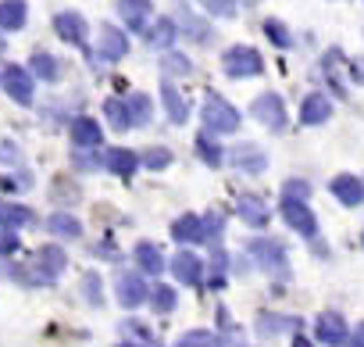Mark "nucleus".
Returning a JSON list of instances; mask_svg holds the SVG:
<instances>
[{
    "instance_id": "f257e3e1",
    "label": "nucleus",
    "mask_w": 364,
    "mask_h": 347,
    "mask_svg": "<svg viewBox=\"0 0 364 347\" xmlns=\"http://www.w3.org/2000/svg\"><path fill=\"white\" fill-rule=\"evenodd\" d=\"M240 111L225 100V97H218V93H208L204 97V125L211 129V133H236L240 129Z\"/></svg>"
},
{
    "instance_id": "f03ea898",
    "label": "nucleus",
    "mask_w": 364,
    "mask_h": 347,
    "mask_svg": "<svg viewBox=\"0 0 364 347\" xmlns=\"http://www.w3.org/2000/svg\"><path fill=\"white\" fill-rule=\"evenodd\" d=\"M222 68L232 79H247V76H261L264 72V58L254 47H229L225 58H222Z\"/></svg>"
},
{
    "instance_id": "7ed1b4c3",
    "label": "nucleus",
    "mask_w": 364,
    "mask_h": 347,
    "mask_svg": "<svg viewBox=\"0 0 364 347\" xmlns=\"http://www.w3.org/2000/svg\"><path fill=\"white\" fill-rule=\"evenodd\" d=\"M250 251H254V258H261V269L272 272L275 279H286V276H289V269H286V251H282L279 240H268V237H264V240H254Z\"/></svg>"
},
{
    "instance_id": "20e7f679",
    "label": "nucleus",
    "mask_w": 364,
    "mask_h": 347,
    "mask_svg": "<svg viewBox=\"0 0 364 347\" xmlns=\"http://www.w3.org/2000/svg\"><path fill=\"white\" fill-rule=\"evenodd\" d=\"M282 219H286V226H293V233H300L307 240L318 233V219L311 215V208L300 197H286L282 201Z\"/></svg>"
},
{
    "instance_id": "39448f33",
    "label": "nucleus",
    "mask_w": 364,
    "mask_h": 347,
    "mask_svg": "<svg viewBox=\"0 0 364 347\" xmlns=\"http://www.w3.org/2000/svg\"><path fill=\"white\" fill-rule=\"evenodd\" d=\"M254 118L261 125H268V129H282L286 125V108H282V100L275 93H264V97L254 100Z\"/></svg>"
},
{
    "instance_id": "423d86ee",
    "label": "nucleus",
    "mask_w": 364,
    "mask_h": 347,
    "mask_svg": "<svg viewBox=\"0 0 364 347\" xmlns=\"http://www.w3.org/2000/svg\"><path fill=\"white\" fill-rule=\"evenodd\" d=\"M171 272H175L178 283L197 286V283L204 279V261H200L197 254H190V251H178V254L171 258Z\"/></svg>"
},
{
    "instance_id": "0eeeda50",
    "label": "nucleus",
    "mask_w": 364,
    "mask_h": 347,
    "mask_svg": "<svg viewBox=\"0 0 364 347\" xmlns=\"http://www.w3.org/2000/svg\"><path fill=\"white\" fill-rule=\"evenodd\" d=\"M236 215L247 222V226H254V229H264L268 226V208H264V201L261 197H254V194H240L236 197Z\"/></svg>"
},
{
    "instance_id": "6e6552de",
    "label": "nucleus",
    "mask_w": 364,
    "mask_h": 347,
    "mask_svg": "<svg viewBox=\"0 0 364 347\" xmlns=\"http://www.w3.org/2000/svg\"><path fill=\"white\" fill-rule=\"evenodd\" d=\"M65 251L58 247V244H47V247H40L36 251V276L40 279H58L61 272H65Z\"/></svg>"
},
{
    "instance_id": "1a4fd4ad",
    "label": "nucleus",
    "mask_w": 364,
    "mask_h": 347,
    "mask_svg": "<svg viewBox=\"0 0 364 347\" xmlns=\"http://www.w3.org/2000/svg\"><path fill=\"white\" fill-rule=\"evenodd\" d=\"M314 333H318V340H321L325 347H339V343H346V322H343L336 311H325V315H318V322H314Z\"/></svg>"
},
{
    "instance_id": "9d476101",
    "label": "nucleus",
    "mask_w": 364,
    "mask_h": 347,
    "mask_svg": "<svg viewBox=\"0 0 364 347\" xmlns=\"http://www.w3.org/2000/svg\"><path fill=\"white\" fill-rule=\"evenodd\" d=\"M54 29H58V36H61L65 43L86 47V22H82L75 11H61V15L54 19Z\"/></svg>"
},
{
    "instance_id": "9b49d317",
    "label": "nucleus",
    "mask_w": 364,
    "mask_h": 347,
    "mask_svg": "<svg viewBox=\"0 0 364 347\" xmlns=\"http://www.w3.org/2000/svg\"><path fill=\"white\" fill-rule=\"evenodd\" d=\"M97 54H100L104 61H122V58L129 54L125 33H118L114 26H100V47H97Z\"/></svg>"
},
{
    "instance_id": "f8f14e48",
    "label": "nucleus",
    "mask_w": 364,
    "mask_h": 347,
    "mask_svg": "<svg viewBox=\"0 0 364 347\" xmlns=\"http://www.w3.org/2000/svg\"><path fill=\"white\" fill-rule=\"evenodd\" d=\"M4 86H8V93H11L18 104H29V100H33V76H29L26 68L8 65V72H4Z\"/></svg>"
},
{
    "instance_id": "ddd939ff",
    "label": "nucleus",
    "mask_w": 364,
    "mask_h": 347,
    "mask_svg": "<svg viewBox=\"0 0 364 347\" xmlns=\"http://www.w3.org/2000/svg\"><path fill=\"white\" fill-rule=\"evenodd\" d=\"M146 297H150V290H146V283L139 276H118V304L122 308H136Z\"/></svg>"
},
{
    "instance_id": "4468645a",
    "label": "nucleus",
    "mask_w": 364,
    "mask_h": 347,
    "mask_svg": "<svg viewBox=\"0 0 364 347\" xmlns=\"http://www.w3.org/2000/svg\"><path fill=\"white\" fill-rule=\"evenodd\" d=\"M118 15L132 33H139L146 26V15H150V0H118Z\"/></svg>"
},
{
    "instance_id": "2eb2a0df",
    "label": "nucleus",
    "mask_w": 364,
    "mask_h": 347,
    "mask_svg": "<svg viewBox=\"0 0 364 347\" xmlns=\"http://www.w3.org/2000/svg\"><path fill=\"white\" fill-rule=\"evenodd\" d=\"M171 237L182 240V244H200V240H208V233H204V219H197V215H182V219H175Z\"/></svg>"
},
{
    "instance_id": "dca6fc26",
    "label": "nucleus",
    "mask_w": 364,
    "mask_h": 347,
    "mask_svg": "<svg viewBox=\"0 0 364 347\" xmlns=\"http://www.w3.org/2000/svg\"><path fill=\"white\" fill-rule=\"evenodd\" d=\"M100 140H104V133H100V125L93 118H75L72 122V143L75 147L90 150V147H100Z\"/></svg>"
},
{
    "instance_id": "f3484780",
    "label": "nucleus",
    "mask_w": 364,
    "mask_h": 347,
    "mask_svg": "<svg viewBox=\"0 0 364 347\" xmlns=\"http://www.w3.org/2000/svg\"><path fill=\"white\" fill-rule=\"evenodd\" d=\"M328 115H332V104H328V97H321V93H311V97L304 100V108H300V122H304V125H321Z\"/></svg>"
},
{
    "instance_id": "a211bd4d",
    "label": "nucleus",
    "mask_w": 364,
    "mask_h": 347,
    "mask_svg": "<svg viewBox=\"0 0 364 347\" xmlns=\"http://www.w3.org/2000/svg\"><path fill=\"white\" fill-rule=\"evenodd\" d=\"M232 165L243 168V172H261L264 168V150L257 143H240V147H232Z\"/></svg>"
},
{
    "instance_id": "6ab92c4d",
    "label": "nucleus",
    "mask_w": 364,
    "mask_h": 347,
    "mask_svg": "<svg viewBox=\"0 0 364 347\" xmlns=\"http://www.w3.org/2000/svg\"><path fill=\"white\" fill-rule=\"evenodd\" d=\"M332 194H336L343 204H350V208H353V204H360V201H364V183H360V180H353V176H336V180H332Z\"/></svg>"
},
{
    "instance_id": "aec40b11",
    "label": "nucleus",
    "mask_w": 364,
    "mask_h": 347,
    "mask_svg": "<svg viewBox=\"0 0 364 347\" xmlns=\"http://www.w3.org/2000/svg\"><path fill=\"white\" fill-rule=\"evenodd\" d=\"M29 19L26 0H0V26L4 29H22Z\"/></svg>"
},
{
    "instance_id": "412c9836",
    "label": "nucleus",
    "mask_w": 364,
    "mask_h": 347,
    "mask_svg": "<svg viewBox=\"0 0 364 347\" xmlns=\"http://www.w3.org/2000/svg\"><path fill=\"white\" fill-rule=\"evenodd\" d=\"M136 165H139V157H136L132 150H125V147H114V150L107 154V168L114 172V176H132Z\"/></svg>"
},
{
    "instance_id": "4be33fe9",
    "label": "nucleus",
    "mask_w": 364,
    "mask_h": 347,
    "mask_svg": "<svg viewBox=\"0 0 364 347\" xmlns=\"http://www.w3.org/2000/svg\"><path fill=\"white\" fill-rule=\"evenodd\" d=\"M164 104H168V118H171L175 125H182V122H186V115H190V104H186V97H178V90H175L171 83H164Z\"/></svg>"
},
{
    "instance_id": "5701e85b",
    "label": "nucleus",
    "mask_w": 364,
    "mask_h": 347,
    "mask_svg": "<svg viewBox=\"0 0 364 347\" xmlns=\"http://www.w3.org/2000/svg\"><path fill=\"white\" fill-rule=\"evenodd\" d=\"M136 261H139V269L143 272H150V276H157L161 269H164V258H161V251L154 247V244H136Z\"/></svg>"
},
{
    "instance_id": "b1692460",
    "label": "nucleus",
    "mask_w": 364,
    "mask_h": 347,
    "mask_svg": "<svg viewBox=\"0 0 364 347\" xmlns=\"http://www.w3.org/2000/svg\"><path fill=\"white\" fill-rule=\"evenodd\" d=\"M143 36H146V43H150V47H168V43L175 40V22H171V19H157Z\"/></svg>"
},
{
    "instance_id": "393cba45",
    "label": "nucleus",
    "mask_w": 364,
    "mask_h": 347,
    "mask_svg": "<svg viewBox=\"0 0 364 347\" xmlns=\"http://www.w3.org/2000/svg\"><path fill=\"white\" fill-rule=\"evenodd\" d=\"M104 115L111 118V125L118 129V133H125V129H132V115H129V100H107L104 104Z\"/></svg>"
},
{
    "instance_id": "a878e982",
    "label": "nucleus",
    "mask_w": 364,
    "mask_h": 347,
    "mask_svg": "<svg viewBox=\"0 0 364 347\" xmlns=\"http://www.w3.org/2000/svg\"><path fill=\"white\" fill-rule=\"evenodd\" d=\"M29 222H36V215L29 212V208H22V204H0V226H29Z\"/></svg>"
},
{
    "instance_id": "bb28decb",
    "label": "nucleus",
    "mask_w": 364,
    "mask_h": 347,
    "mask_svg": "<svg viewBox=\"0 0 364 347\" xmlns=\"http://www.w3.org/2000/svg\"><path fill=\"white\" fill-rule=\"evenodd\" d=\"M50 233H58V237H68V240H75V237H82V226H79V219H72V215H65V212H58V215H50Z\"/></svg>"
},
{
    "instance_id": "cd10ccee",
    "label": "nucleus",
    "mask_w": 364,
    "mask_h": 347,
    "mask_svg": "<svg viewBox=\"0 0 364 347\" xmlns=\"http://www.w3.org/2000/svg\"><path fill=\"white\" fill-rule=\"evenodd\" d=\"M175 347H222V340L208 329H190V333H182L175 340Z\"/></svg>"
},
{
    "instance_id": "c85d7f7f",
    "label": "nucleus",
    "mask_w": 364,
    "mask_h": 347,
    "mask_svg": "<svg viewBox=\"0 0 364 347\" xmlns=\"http://www.w3.org/2000/svg\"><path fill=\"white\" fill-rule=\"evenodd\" d=\"M129 115H132V125H146L150 115H154V104L146 93H132L129 97Z\"/></svg>"
},
{
    "instance_id": "c756f323",
    "label": "nucleus",
    "mask_w": 364,
    "mask_h": 347,
    "mask_svg": "<svg viewBox=\"0 0 364 347\" xmlns=\"http://www.w3.org/2000/svg\"><path fill=\"white\" fill-rule=\"evenodd\" d=\"M161 68H164V76H190V72H193V65L182 58V54H164Z\"/></svg>"
},
{
    "instance_id": "7c9ffc66",
    "label": "nucleus",
    "mask_w": 364,
    "mask_h": 347,
    "mask_svg": "<svg viewBox=\"0 0 364 347\" xmlns=\"http://www.w3.org/2000/svg\"><path fill=\"white\" fill-rule=\"evenodd\" d=\"M197 154H200L211 168H215V165H222V150H218V143H215V140H208V133H204V136H197Z\"/></svg>"
},
{
    "instance_id": "2f4dec72",
    "label": "nucleus",
    "mask_w": 364,
    "mask_h": 347,
    "mask_svg": "<svg viewBox=\"0 0 364 347\" xmlns=\"http://www.w3.org/2000/svg\"><path fill=\"white\" fill-rule=\"evenodd\" d=\"M264 33H268V40H272L275 47H289V43H293V36L286 33V26H282V22H275V19H268V22H264Z\"/></svg>"
},
{
    "instance_id": "473e14b6",
    "label": "nucleus",
    "mask_w": 364,
    "mask_h": 347,
    "mask_svg": "<svg viewBox=\"0 0 364 347\" xmlns=\"http://www.w3.org/2000/svg\"><path fill=\"white\" fill-rule=\"evenodd\" d=\"M33 72H36L40 79H58V61H54L50 54H36V58H33Z\"/></svg>"
},
{
    "instance_id": "72a5a7b5",
    "label": "nucleus",
    "mask_w": 364,
    "mask_h": 347,
    "mask_svg": "<svg viewBox=\"0 0 364 347\" xmlns=\"http://www.w3.org/2000/svg\"><path fill=\"white\" fill-rule=\"evenodd\" d=\"M150 301H154L157 311H171V308H175V290H171V286H154V290H150Z\"/></svg>"
},
{
    "instance_id": "f704fd0d",
    "label": "nucleus",
    "mask_w": 364,
    "mask_h": 347,
    "mask_svg": "<svg viewBox=\"0 0 364 347\" xmlns=\"http://www.w3.org/2000/svg\"><path fill=\"white\" fill-rule=\"evenodd\" d=\"M178 22H182V26H186V33H190L193 40H204V33H208V26H204L200 19H193V15H190L186 8H178Z\"/></svg>"
},
{
    "instance_id": "c9c22d12",
    "label": "nucleus",
    "mask_w": 364,
    "mask_h": 347,
    "mask_svg": "<svg viewBox=\"0 0 364 347\" xmlns=\"http://www.w3.org/2000/svg\"><path fill=\"white\" fill-rule=\"evenodd\" d=\"M171 161V150H164V147H150L146 154H143V165L146 168H164Z\"/></svg>"
},
{
    "instance_id": "e433bc0d",
    "label": "nucleus",
    "mask_w": 364,
    "mask_h": 347,
    "mask_svg": "<svg viewBox=\"0 0 364 347\" xmlns=\"http://www.w3.org/2000/svg\"><path fill=\"white\" fill-rule=\"evenodd\" d=\"M204 4H208V11H215L222 19H232L236 15V0H204Z\"/></svg>"
},
{
    "instance_id": "4c0bfd02",
    "label": "nucleus",
    "mask_w": 364,
    "mask_h": 347,
    "mask_svg": "<svg viewBox=\"0 0 364 347\" xmlns=\"http://www.w3.org/2000/svg\"><path fill=\"white\" fill-rule=\"evenodd\" d=\"M11 251H18V237L8 229V233H0V254H11Z\"/></svg>"
},
{
    "instance_id": "58836bf2",
    "label": "nucleus",
    "mask_w": 364,
    "mask_h": 347,
    "mask_svg": "<svg viewBox=\"0 0 364 347\" xmlns=\"http://www.w3.org/2000/svg\"><path fill=\"white\" fill-rule=\"evenodd\" d=\"M218 229H222V219H218V215H208V219H204V233H208V240H218Z\"/></svg>"
},
{
    "instance_id": "ea45409f",
    "label": "nucleus",
    "mask_w": 364,
    "mask_h": 347,
    "mask_svg": "<svg viewBox=\"0 0 364 347\" xmlns=\"http://www.w3.org/2000/svg\"><path fill=\"white\" fill-rule=\"evenodd\" d=\"M86 286H90V301H93V304H100V279H97V276H90V279H86Z\"/></svg>"
},
{
    "instance_id": "a19ab883",
    "label": "nucleus",
    "mask_w": 364,
    "mask_h": 347,
    "mask_svg": "<svg viewBox=\"0 0 364 347\" xmlns=\"http://www.w3.org/2000/svg\"><path fill=\"white\" fill-rule=\"evenodd\" d=\"M350 347H364V329H357V333H353V340H350Z\"/></svg>"
},
{
    "instance_id": "79ce46f5",
    "label": "nucleus",
    "mask_w": 364,
    "mask_h": 347,
    "mask_svg": "<svg viewBox=\"0 0 364 347\" xmlns=\"http://www.w3.org/2000/svg\"><path fill=\"white\" fill-rule=\"evenodd\" d=\"M293 347H311V343H307L304 336H296V340H293Z\"/></svg>"
},
{
    "instance_id": "37998d69",
    "label": "nucleus",
    "mask_w": 364,
    "mask_h": 347,
    "mask_svg": "<svg viewBox=\"0 0 364 347\" xmlns=\"http://www.w3.org/2000/svg\"><path fill=\"white\" fill-rule=\"evenodd\" d=\"M122 347H139V343H122Z\"/></svg>"
},
{
    "instance_id": "c03bdc74",
    "label": "nucleus",
    "mask_w": 364,
    "mask_h": 347,
    "mask_svg": "<svg viewBox=\"0 0 364 347\" xmlns=\"http://www.w3.org/2000/svg\"><path fill=\"white\" fill-rule=\"evenodd\" d=\"M360 244H364V240H360Z\"/></svg>"
}]
</instances>
